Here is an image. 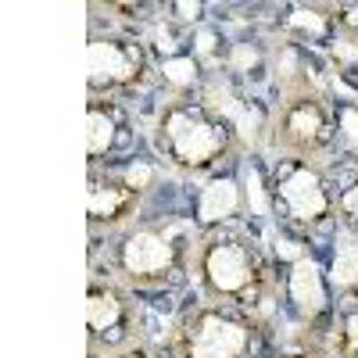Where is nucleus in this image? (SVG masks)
I'll return each mask as SVG.
<instances>
[{
    "mask_svg": "<svg viewBox=\"0 0 358 358\" xmlns=\"http://www.w3.org/2000/svg\"><path fill=\"white\" fill-rule=\"evenodd\" d=\"M348 25H355V29H358V4L348 11Z\"/></svg>",
    "mask_w": 358,
    "mask_h": 358,
    "instance_id": "24",
    "label": "nucleus"
},
{
    "mask_svg": "<svg viewBox=\"0 0 358 358\" xmlns=\"http://www.w3.org/2000/svg\"><path fill=\"white\" fill-rule=\"evenodd\" d=\"M208 97H212V104L226 115V118H233V122H236V129H241V136L248 140V143H255L258 140V118L241 104V101H236L233 94H229V90L226 86H219V83H212V86H208Z\"/></svg>",
    "mask_w": 358,
    "mask_h": 358,
    "instance_id": "9",
    "label": "nucleus"
},
{
    "mask_svg": "<svg viewBox=\"0 0 358 358\" xmlns=\"http://www.w3.org/2000/svg\"><path fill=\"white\" fill-rule=\"evenodd\" d=\"M86 65L94 86H118L129 83L140 69V54L118 40H94L86 47Z\"/></svg>",
    "mask_w": 358,
    "mask_h": 358,
    "instance_id": "5",
    "label": "nucleus"
},
{
    "mask_svg": "<svg viewBox=\"0 0 358 358\" xmlns=\"http://www.w3.org/2000/svg\"><path fill=\"white\" fill-rule=\"evenodd\" d=\"M330 280H334L337 287H355V283H358V236H355V233H337Z\"/></svg>",
    "mask_w": 358,
    "mask_h": 358,
    "instance_id": "12",
    "label": "nucleus"
},
{
    "mask_svg": "<svg viewBox=\"0 0 358 358\" xmlns=\"http://www.w3.org/2000/svg\"><path fill=\"white\" fill-rule=\"evenodd\" d=\"M204 280L215 294H241L255 280L251 255L241 244H215L204 255Z\"/></svg>",
    "mask_w": 358,
    "mask_h": 358,
    "instance_id": "3",
    "label": "nucleus"
},
{
    "mask_svg": "<svg viewBox=\"0 0 358 358\" xmlns=\"http://www.w3.org/2000/svg\"><path fill=\"white\" fill-rule=\"evenodd\" d=\"M126 204H129V190H122V187H101V183H94L86 190V215L90 219H118L126 212Z\"/></svg>",
    "mask_w": 358,
    "mask_h": 358,
    "instance_id": "10",
    "label": "nucleus"
},
{
    "mask_svg": "<svg viewBox=\"0 0 358 358\" xmlns=\"http://www.w3.org/2000/svg\"><path fill=\"white\" fill-rule=\"evenodd\" d=\"M280 197H283V204L290 208V215L301 219V222L322 219L326 208H330V197H326L319 176L308 172V169H294L283 183H280Z\"/></svg>",
    "mask_w": 358,
    "mask_h": 358,
    "instance_id": "6",
    "label": "nucleus"
},
{
    "mask_svg": "<svg viewBox=\"0 0 358 358\" xmlns=\"http://www.w3.org/2000/svg\"><path fill=\"white\" fill-rule=\"evenodd\" d=\"M179 15H183V18H194V15H197V4H179Z\"/></svg>",
    "mask_w": 358,
    "mask_h": 358,
    "instance_id": "23",
    "label": "nucleus"
},
{
    "mask_svg": "<svg viewBox=\"0 0 358 358\" xmlns=\"http://www.w3.org/2000/svg\"><path fill=\"white\" fill-rule=\"evenodd\" d=\"M122 319V301L111 290H90L86 294V326L90 330H111V326Z\"/></svg>",
    "mask_w": 358,
    "mask_h": 358,
    "instance_id": "11",
    "label": "nucleus"
},
{
    "mask_svg": "<svg viewBox=\"0 0 358 358\" xmlns=\"http://www.w3.org/2000/svg\"><path fill=\"white\" fill-rule=\"evenodd\" d=\"M248 351V330L226 315L204 312L187 330V358H241Z\"/></svg>",
    "mask_w": 358,
    "mask_h": 358,
    "instance_id": "2",
    "label": "nucleus"
},
{
    "mask_svg": "<svg viewBox=\"0 0 358 358\" xmlns=\"http://www.w3.org/2000/svg\"><path fill=\"white\" fill-rule=\"evenodd\" d=\"M165 140L172 147V155L183 165H208L219 151H222V133L204 122V118H194L190 111H169L165 118Z\"/></svg>",
    "mask_w": 358,
    "mask_h": 358,
    "instance_id": "1",
    "label": "nucleus"
},
{
    "mask_svg": "<svg viewBox=\"0 0 358 358\" xmlns=\"http://www.w3.org/2000/svg\"><path fill=\"white\" fill-rule=\"evenodd\" d=\"M122 358H147V355H140V351H129V355H122Z\"/></svg>",
    "mask_w": 358,
    "mask_h": 358,
    "instance_id": "25",
    "label": "nucleus"
},
{
    "mask_svg": "<svg viewBox=\"0 0 358 358\" xmlns=\"http://www.w3.org/2000/svg\"><path fill=\"white\" fill-rule=\"evenodd\" d=\"M294 29H301V33H312V36H322V29H326V18L319 11H305V8H297L290 18H287Z\"/></svg>",
    "mask_w": 358,
    "mask_h": 358,
    "instance_id": "17",
    "label": "nucleus"
},
{
    "mask_svg": "<svg viewBox=\"0 0 358 358\" xmlns=\"http://www.w3.org/2000/svg\"><path fill=\"white\" fill-rule=\"evenodd\" d=\"M344 337H348V351H358V305H355V312L344 322Z\"/></svg>",
    "mask_w": 358,
    "mask_h": 358,
    "instance_id": "21",
    "label": "nucleus"
},
{
    "mask_svg": "<svg viewBox=\"0 0 358 358\" xmlns=\"http://www.w3.org/2000/svg\"><path fill=\"white\" fill-rule=\"evenodd\" d=\"M244 194H248L251 215H268V197H265V187H262V176L255 169L244 172Z\"/></svg>",
    "mask_w": 358,
    "mask_h": 358,
    "instance_id": "16",
    "label": "nucleus"
},
{
    "mask_svg": "<svg viewBox=\"0 0 358 358\" xmlns=\"http://www.w3.org/2000/svg\"><path fill=\"white\" fill-rule=\"evenodd\" d=\"M162 76H165V83H172V86H190L194 83V76H197V65H194V57H165L162 62Z\"/></svg>",
    "mask_w": 358,
    "mask_h": 358,
    "instance_id": "15",
    "label": "nucleus"
},
{
    "mask_svg": "<svg viewBox=\"0 0 358 358\" xmlns=\"http://www.w3.org/2000/svg\"><path fill=\"white\" fill-rule=\"evenodd\" d=\"M341 204H344V212H348V215H355V219H358V187H351V190L344 194V201H341Z\"/></svg>",
    "mask_w": 358,
    "mask_h": 358,
    "instance_id": "22",
    "label": "nucleus"
},
{
    "mask_svg": "<svg viewBox=\"0 0 358 358\" xmlns=\"http://www.w3.org/2000/svg\"><path fill=\"white\" fill-rule=\"evenodd\" d=\"M236 208H241V187L233 183V179H208L201 187V197H197V219L201 222H226L236 215Z\"/></svg>",
    "mask_w": 358,
    "mask_h": 358,
    "instance_id": "8",
    "label": "nucleus"
},
{
    "mask_svg": "<svg viewBox=\"0 0 358 358\" xmlns=\"http://www.w3.org/2000/svg\"><path fill=\"white\" fill-rule=\"evenodd\" d=\"M290 301L305 319L319 315L326 305V287H322V268L312 255H297L290 265Z\"/></svg>",
    "mask_w": 358,
    "mask_h": 358,
    "instance_id": "7",
    "label": "nucleus"
},
{
    "mask_svg": "<svg viewBox=\"0 0 358 358\" xmlns=\"http://www.w3.org/2000/svg\"><path fill=\"white\" fill-rule=\"evenodd\" d=\"M151 179H155V165H147V162H136V165L126 169V187H129V190L151 187Z\"/></svg>",
    "mask_w": 358,
    "mask_h": 358,
    "instance_id": "18",
    "label": "nucleus"
},
{
    "mask_svg": "<svg viewBox=\"0 0 358 358\" xmlns=\"http://www.w3.org/2000/svg\"><path fill=\"white\" fill-rule=\"evenodd\" d=\"M229 62H233V69H251V65L258 62V50H255V47H244V43H241V47L233 50V57H229Z\"/></svg>",
    "mask_w": 358,
    "mask_h": 358,
    "instance_id": "20",
    "label": "nucleus"
},
{
    "mask_svg": "<svg viewBox=\"0 0 358 358\" xmlns=\"http://www.w3.org/2000/svg\"><path fill=\"white\" fill-rule=\"evenodd\" d=\"M326 122H322V111L315 104H297L290 115H287V136L294 143H315L322 136Z\"/></svg>",
    "mask_w": 358,
    "mask_h": 358,
    "instance_id": "13",
    "label": "nucleus"
},
{
    "mask_svg": "<svg viewBox=\"0 0 358 358\" xmlns=\"http://www.w3.org/2000/svg\"><path fill=\"white\" fill-rule=\"evenodd\" d=\"M111 143H115V122H111V115L101 111V108H90V115H86V151H90V158L104 155Z\"/></svg>",
    "mask_w": 358,
    "mask_h": 358,
    "instance_id": "14",
    "label": "nucleus"
},
{
    "mask_svg": "<svg viewBox=\"0 0 358 358\" xmlns=\"http://www.w3.org/2000/svg\"><path fill=\"white\" fill-rule=\"evenodd\" d=\"M341 129H344V140L351 147H358V111L355 108H344L341 111Z\"/></svg>",
    "mask_w": 358,
    "mask_h": 358,
    "instance_id": "19",
    "label": "nucleus"
},
{
    "mask_svg": "<svg viewBox=\"0 0 358 358\" xmlns=\"http://www.w3.org/2000/svg\"><path fill=\"white\" fill-rule=\"evenodd\" d=\"M176 262V251H172V241L155 229H136L126 236L122 244V268L129 276H158V273H169Z\"/></svg>",
    "mask_w": 358,
    "mask_h": 358,
    "instance_id": "4",
    "label": "nucleus"
}]
</instances>
